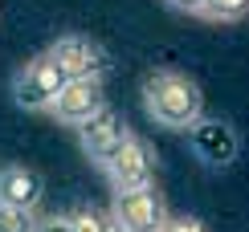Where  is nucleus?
I'll use <instances>...</instances> for the list:
<instances>
[{"label":"nucleus","instance_id":"nucleus-5","mask_svg":"<svg viewBox=\"0 0 249 232\" xmlns=\"http://www.w3.org/2000/svg\"><path fill=\"white\" fill-rule=\"evenodd\" d=\"M188 147H192L196 159H200V167H209V171H229V167L237 163L241 139H237L233 122L209 118V114H204V118L188 131Z\"/></svg>","mask_w":249,"mask_h":232},{"label":"nucleus","instance_id":"nucleus-6","mask_svg":"<svg viewBox=\"0 0 249 232\" xmlns=\"http://www.w3.org/2000/svg\"><path fill=\"white\" fill-rule=\"evenodd\" d=\"M45 53L61 66L66 78H107L110 69V53L86 33H61Z\"/></svg>","mask_w":249,"mask_h":232},{"label":"nucleus","instance_id":"nucleus-8","mask_svg":"<svg viewBox=\"0 0 249 232\" xmlns=\"http://www.w3.org/2000/svg\"><path fill=\"white\" fill-rule=\"evenodd\" d=\"M102 171H107V179H110V187H115V192L147 187V183H155V155H151V147L131 131L127 143L119 147V155L102 167Z\"/></svg>","mask_w":249,"mask_h":232},{"label":"nucleus","instance_id":"nucleus-15","mask_svg":"<svg viewBox=\"0 0 249 232\" xmlns=\"http://www.w3.org/2000/svg\"><path fill=\"white\" fill-rule=\"evenodd\" d=\"M41 232H74V216H49V220H41Z\"/></svg>","mask_w":249,"mask_h":232},{"label":"nucleus","instance_id":"nucleus-10","mask_svg":"<svg viewBox=\"0 0 249 232\" xmlns=\"http://www.w3.org/2000/svg\"><path fill=\"white\" fill-rule=\"evenodd\" d=\"M0 232H41L37 208H17L0 199Z\"/></svg>","mask_w":249,"mask_h":232},{"label":"nucleus","instance_id":"nucleus-2","mask_svg":"<svg viewBox=\"0 0 249 232\" xmlns=\"http://www.w3.org/2000/svg\"><path fill=\"white\" fill-rule=\"evenodd\" d=\"M66 73H61V66L49 53H37L29 57L25 66H20L13 73V102L20 110H37V114H49V106L57 102L61 86H66Z\"/></svg>","mask_w":249,"mask_h":232},{"label":"nucleus","instance_id":"nucleus-16","mask_svg":"<svg viewBox=\"0 0 249 232\" xmlns=\"http://www.w3.org/2000/svg\"><path fill=\"white\" fill-rule=\"evenodd\" d=\"M107 232H127V228H123V224H115V216H110V228Z\"/></svg>","mask_w":249,"mask_h":232},{"label":"nucleus","instance_id":"nucleus-7","mask_svg":"<svg viewBox=\"0 0 249 232\" xmlns=\"http://www.w3.org/2000/svg\"><path fill=\"white\" fill-rule=\"evenodd\" d=\"M102 106H107V86H102V78H70L66 86H61L57 102L49 106V118L74 131V126H82L90 114H98Z\"/></svg>","mask_w":249,"mask_h":232},{"label":"nucleus","instance_id":"nucleus-14","mask_svg":"<svg viewBox=\"0 0 249 232\" xmlns=\"http://www.w3.org/2000/svg\"><path fill=\"white\" fill-rule=\"evenodd\" d=\"M176 13H188V17H204V0H163Z\"/></svg>","mask_w":249,"mask_h":232},{"label":"nucleus","instance_id":"nucleus-1","mask_svg":"<svg viewBox=\"0 0 249 232\" xmlns=\"http://www.w3.org/2000/svg\"><path fill=\"white\" fill-rule=\"evenodd\" d=\"M143 110L163 131H192L204 118V94L180 69H155L143 78Z\"/></svg>","mask_w":249,"mask_h":232},{"label":"nucleus","instance_id":"nucleus-13","mask_svg":"<svg viewBox=\"0 0 249 232\" xmlns=\"http://www.w3.org/2000/svg\"><path fill=\"white\" fill-rule=\"evenodd\" d=\"M163 232H209V228H204V224H200L196 216H172Z\"/></svg>","mask_w":249,"mask_h":232},{"label":"nucleus","instance_id":"nucleus-4","mask_svg":"<svg viewBox=\"0 0 249 232\" xmlns=\"http://www.w3.org/2000/svg\"><path fill=\"white\" fill-rule=\"evenodd\" d=\"M110 216L115 224H123L127 232H163L168 228V204L155 192V183L147 187H131V192H115L110 199Z\"/></svg>","mask_w":249,"mask_h":232},{"label":"nucleus","instance_id":"nucleus-11","mask_svg":"<svg viewBox=\"0 0 249 232\" xmlns=\"http://www.w3.org/2000/svg\"><path fill=\"white\" fill-rule=\"evenodd\" d=\"M241 17H249V0H204V20L213 25H233Z\"/></svg>","mask_w":249,"mask_h":232},{"label":"nucleus","instance_id":"nucleus-12","mask_svg":"<svg viewBox=\"0 0 249 232\" xmlns=\"http://www.w3.org/2000/svg\"><path fill=\"white\" fill-rule=\"evenodd\" d=\"M107 228H110V212H98V208L74 212V232H107Z\"/></svg>","mask_w":249,"mask_h":232},{"label":"nucleus","instance_id":"nucleus-3","mask_svg":"<svg viewBox=\"0 0 249 232\" xmlns=\"http://www.w3.org/2000/svg\"><path fill=\"white\" fill-rule=\"evenodd\" d=\"M74 134H78V147H82V155H86L94 167H107L110 159L119 155V147L127 143V134H131V126L123 122V114L110 106H102L98 114H90L82 126H74Z\"/></svg>","mask_w":249,"mask_h":232},{"label":"nucleus","instance_id":"nucleus-9","mask_svg":"<svg viewBox=\"0 0 249 232\" xmlns=\"http://www.w3.org/2000/svg\"><path fill=\"white\" fill-rule=\"evenodd\" d=\"M41 196H45L41 171H33V167H25V163H4L0 167V199H4V204L37 208Z\"/></svg>","mask_w":249,"mask_h":232}]
</instances>
